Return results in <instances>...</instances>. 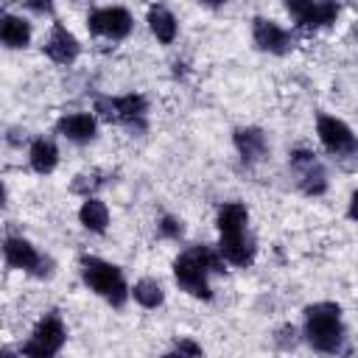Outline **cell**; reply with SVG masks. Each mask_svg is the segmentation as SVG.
<instances>
[{
	"instance_id": "6da1fadb",
	"label": "cell",
	"mask_w": 358,
	"mask_h": 358,
	"mask_svg": "<svg viewBox=\"0 0 358 358\" xmlns=\"http://www.w3.org/2000/svg\"><path fill=\"white\" fill-rule=\"evenodd\" d=\"M210 271H224V257L221 252L204 246V243H196L190 249H185L176 260H173V277L179 282L182 291H187L190 296L196 299H210L213 291H210V282H207V274Z\"/></svg>"
},
{
	"instance_id": "7a4b0ae2",
	"label": "cell",
	"mask_w": 358,
	"mask_h": 358,
	"mask_svg": "<svg viewBox=\"0 0 358 358\" xmlns=\"http://www.w3.org/2000/svg\"><path fill=\"white\" fill-rule=\"evenodd\" d=\"M305 341L324 355H341L344 352V324H341V308L336 302H316L305 308Z\"/></svg>"
},
{
	"instance_id": "3957f363",
	"label": "cell",
	"mask_w": 358,
	"mask_h": 358,
	"mask_svg": "<svg viewBox=\"0 0 358 358\" xmlns=\"http://www.w3.org/2000/svg\"><path fill=\"white\" fill-rule=\"evenodd\" d=\"M81 277H84V282H87L98 296H103L109 305L123 308V302H126V296H129V285H126V280H123V271H120L115 263H106V260H101V257L87 255V257H81Z\"/></svg>"
},
{
	"instance_id": "277c9868",
	"label": "cell",
	"mask_w": 358,
	"mask_h": 358,
	"mask_svg": "<svg viewBox=\"0 0 358 358\" xmlns=\"http://www.w3.org/2000/svg\"><path fill=\"white\" fill-rule=\"evenodd\" d=\"M64 338H67L64 322L56 313H48L36 322L28 341L20 347V355L22 358H56L59 350L64 347Z\"/></svg>"
},
{
	"instance_id": "5b68a950",
	"label": "cell",
	"mask_w": 358,
	"mask_h": 358,
	"mask_svg": "<svg viewBox=\"0 0 358 358\" xmlns=\"http://www.w3.org/2000/svg\"><path fill=\"white\" fill-rule=\"evenodd\" d=\"M95 112L109 120V123H126V126H134V123H143L145 112H148V101L137 92H129V95H117V98H109V95H98L95 98Z\"/></svg>"
},
{
	"instance_id": "8992f818",
	"label": "cell",
	"mask_w": 358,
	"mask_h": 358,
	"mask_svg": "<svg viewBox=\"0 0 358 358\" xmlns=\"http://www.w3.org/2000/svg\"><path fill=\"white\" fill-rule=\"evenodd\" d=\"M131 14L120 6H103V8H92L90 17H87V28L95 34V36H106L112 42L117 39H126L131 34Z\"/></svg>"
},
{
	"instance_id": "52a82bcc",
	"label": "cell",
	"mask_w": 358,
	"mask_h": 358,
	"mask_svg": "<svg viewBox=\"0 0 358 358\" xmlns=\"http://www.w3.org/2000/svg\"><path fill=\"white\" fill-rule=\"evenodd\" d=\"M316 134L322 140V145L336 154V157H344V154H352L358 148V140L352 134V129L338 120V117H330V115H322L319 123H316Z\"/></svg>"
},
{
	"instance_id": "ba28073f",
	"label": "cell",
	"mask_w": 358,
	"mask_h": 358,
	"mask_svg": "<svg viewBox=\"0 0 358 358\" xmlns=\"http://www.w3.org/2000/svg\"><path fill=\"white\" fill-rule=\"evenodd\" d=\"M291 168L299 173V185L308 196H319L327 190V176H324V168L319 165L316 154L308 151V148H296L291 151Z\"/></svg>"
},
{
	"instance_id": "9c48e42d",
	"label": "cell",
	"mask_w": 358,
	"mask_h": 358,
	"mask_svg": "<svg viewBox=\"0 0 358 358\" xmlns=\"http://www.w3.org/2000/svg\"><path fill=\"white\" fill-rule=\"evenodd\" d=\"M3 257H6V263L11 266V268H20V271H31V274H45L48 268H42V266H48L45 263V257L36 252V246L31 243V241H25V238H17V235H11V238H6V243H3Z\"/></svg>"
},
{
	"instance_id": "30bf717a",
	"label": "cell",
	"mask_w": 358,
	"mask_h": 358,
	"mask_svg": "<svg viewBox=\"0 0 358 358\" xmlns=\"http://www.w3.org/2000/svg\"><path fill=\"white\" fill-rule=\"evenodd\" d=\"M285 8L296 20V25L305 28V31L324 28V25L336 22V17H338V6L336 3H313V0H305V3H288Z\"/></svg>"
},
{
	"instance_id": "8fae6325",
	"label": "cell",
	"mask_w": 358,
	"mask_h": 358,
	"mask_svg": "<svg viewBox=\"0 0 358 358\" xmlns=\"http://www.w3.org/2000/svg\"><path fill=\"white\" fill-rule=\"evenodd\" d=\"M252 39H255V45L260 50L277 53V56H282V53H288L294 48L291 34L282 25H277L274 20H266V17H255V22H252Z\"/></svg>"
},
{
	"instance_id": "7c38bea8",
	"label": "cell",
	"mask_w": 358,
	"mask_h": 358,
	"mask_svg": "<svg viewBox=\"0 0 358 358\" xmlns=\"http://www.w3.org/2000/svg\"><path fill=\"white\" fill-rule=\"evenodd\" d=\"M45 53L56 64H73L76 56L81 53V45H78V39L64 25L56 22L53 31H50V36H48V42H45Z\"/></svg>"
},
{
	"instance_id": "4fadbf2b",
	"label": "cell",
	"mask_w": 358,
	"mask_h": 358,
	"mask_svg": "<svg viewBox=\"0 0 358 358\" xmlns=\"http://www.w3.org/2000/svg\"><path fill=\"white\" fill-rule=\"evenodd\" d=\"M218 252H221V257H224L227 263H232V266H249V263L255 260V241L249 238L246 229H241V232H227V235H221V241H218Z\"/></svg>"
},
{
	"instance_id": "5bb4252c",
	"label": "cell",
	"mask_w": 358,
	"mask_h": 358,
	"mask_svg": "<svg viewBox=\"0 0 358 358\" xmlns=\"http://www.w3.org/2000/svg\"><path fill=\"white\" fill-rule=\"evenodd\" d=\"M56 131L62 137H67L70 143H90L98 131V123H95V115H90V112H73V115L59 117Z\"/></svg>"
},
{
	"instance_id": "9a60e30c",
	"label": "cell",
	"mask_w": 358,
	"mask_h": 358,
	"mask_svg": "<svg viewBox=\"0 0 358 358\" xmlns=\"http://www.w3.org/2000/svg\"><path fill=\"white\" fill-rule=\"evenodd\" d=\"M235 148H238V154H241V159L246 162V165H252V162H260L266 154H268V143H266V134L260 131V129H255V126H241V129H235Z\"/></svg>"
},
{
	"instance_id": "2e32d148",
	"label": "cell",
	"mask_w": 358,
	"mask_h": 358,
	"mask_svg": "<svg viewBox=\"0 0 358 358\" xmlns=\"http://www.w3.org/2000/svg\"><path fill=\"white\" fill-rule=\"evenodd\" d=\"M0 39L6 48H25L31 42V22L17 14H3L0 17Z\"/></svg>"
},
{
	"instance_id": "e0dca14e",
	"label": "cell",
	"mask_w": 358,
	"mask_h": 358,
	"mask_svg": "<svg viewBox=\"0 0 358 358\" xmlns=\"http://www.w3.org/2000/svg\"><path fill=\"white\" fill-rule=\"evenodd\" d=\"M148 28L162 45H171L176 39V17L165 6H151L148 8Z\"/></svg>"
},
{
	"instance_id": "ac0fdd59",
	"label": "cell",
	"mask_w": 358,
	"mask_h": 358,
	"mask_svg": "<svg viewBox=\"0 0 358 358\" xmlns=\"http://www.w3.org/2000/svg\"><path fill=\"white\" fill-rule=\"evenodd\" d=\"M246 224H249V210H246V204H241V201H227V204L218 207V232H221V235H227V232H241V229H246Z\"/></svg>"
},
{
	"instance_id": "d6986e66",
	"label": "cell",
	"mask_w": 358,
	"mask_h": 358,
	"mask_svg": "<svg viewBox=\"0 0 358 358\" xmlns=\"http://www.w3.org/2000/svg\"><path fill=\"white\" fill-rule=\"evenodd\" d=\"M28 159H31V168H34L36 173H50V171L56 168V162H59V151H56L53 140L39 137V140L31 143Z\"/></svg>"
},
{
	"instance_id": "ffe728a7",
	"label": "cell",
	"mask_w": 358,
	"mask_h": 358,
	"mask_svg": "<svg viewBox=\"0 0 358 358\" xmlns=\"http://www.w3.org/2000/svg\"><path fill=\"white\" fill-rule=\"evenodd\" d=\"M78 221L90 232H106V227H109V210H106V204L101 199H92L90 196L81 204V210H78Z\"/></svg>"
},
{
	"instance_id": "44dd1931",
	"label": "cell",
	"mask_w": 358,
	"mask_h": 358,
	"mask_svg": "<svg viewBox=\"0 0 358 358\" xmlns=\"http://www.w3.org/2000/svg\"><path fill=\"white\" fill-rule=\"evenodd\" d=\"M131 294H134V302H140L143 308H159L162 305V299H165V294H162V285L157 282V280H140V282H134V288H131Z\"/></svg>"
},
{
	"instance_id": "7402d4cb",
	"label": "cell",
	"mask_w": 358,
	"mask_h": 358,
	"mask_svg": "<svg viewBox=\"0 0 358 358\" xmlns=\"http://www.w3.org/2000/svg\"><path fill=\"white\" fill-rule=\"evenodd\" d=\"M157 229H159V235L168 238V241H179V238L185 235V224H182L179 218H173V215H162L159 224H157Z\"/></svg>"
},
{
	"instance_id": "603a6c76",
	"label": "cell",
	"mask_w": 358,
	"mask_h": 358,
	"mask_svg": "<svg viewBox=\"0 0 358 358\" xmlns=\"http://www.w3.org/2000/svg\"><path fill=\"white\" fill-rule=\"evenodd\" d=\"M173 352H176L179 358H201V355H204V352H201V347H199L193 338H179Z\"/></svg>"
},
{
	"instance_id": "cb8c5ba5",
	"label": "cell",
	"mask_w": 358,
	"mask_h": 358,
	"mask_svg": "<svg viewBox=\"0 0 358 358\" xmlns=\"http://www.w3.org/2000/svg\"><path fill=\"white\" fill-rule=\"evenodd\" d=\"M277 344H280L282 350H291V347L296 344V327H294V324H282V327L277 330Z\"/></svg>"
},
{
	"instance_id": "d4e9b609",
	"label": "cell",
	"mask_w": 358,
	"mask_h": 358,
	"mask_svg": "<svg viewBox=\"0 0 358 358\" xmlns=\"http://www.w3.org/2000/svg\"><path fill=\"white\" fill-rule=\"evenodd\" d=\"M347 213H350L352 221H358V190L350 196V207H347Z\"/></svg>"
},
{
	"instance_id": "484cf974",
	"label": "cell",
	"mask_w": 358,
	"mask_h": 358,
	"mask_svg": "<svg viewBox=\"0 0 358 358\" xmlns=\"http://www.w3.org/2000/svg\"><path fill=\"white\" fill-rule=\"evenodd\" d=\"M28 8L36 11V14H45V11H50V3H48V6H42V3H28Z\"/></svg>"
},
{
	"instance_id": "4316f807",
	"label": "cell",
	"mask_w": 358,
	"mask_h": 358,
	"mask_svg": "<svg viewBox=\"0 0 358 358\" xmlns=\"http://www.w3.org/2000/svg\"><path fill=\"white\" fill-rule=\"evenodd\" d=\"M0 358H17V355H14V350H8V347H6V350H3V355H0Z\"/></svg>"
},
{
	"instance_id": "83f0119b",
	"label": "cell",
	"mask_w": 358,
	"mask_h": 358,
	"mask_svg": "<svg viewBox=\"0 0 358 358\" xmlns=\"http://www.w3.org/2000/svg\"><path fill=\"white\" fill-rule=\"evenodd\" d=\"M162 358H179V355H176V352H168V355H162Z\"/></svg>"
}]
</instances>
